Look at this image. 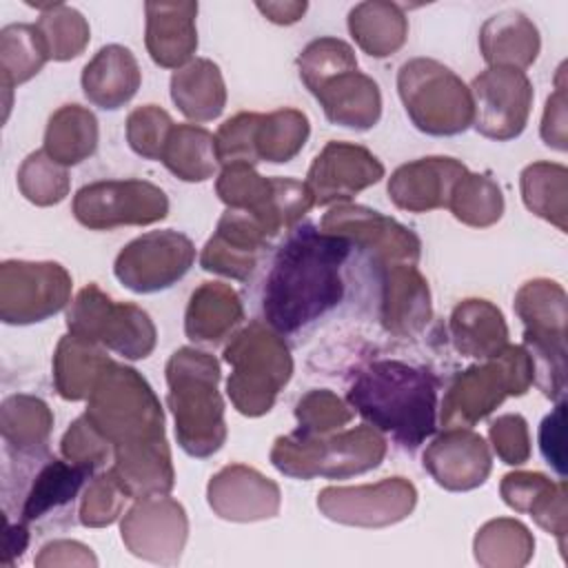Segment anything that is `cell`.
<instances>
[{"label":"cell","instance_id":"cell-34","mask_svg":"<svg viewBox=\"0 0 568 568\" xmlns=\"http://www.w3.org/2000/svg\"><path fill=\"white\" fill-rule=\"evenodd\" d=\"M348 31L364 53L388 58L404 47L408 38V18L395 2L368 0L348 11Z\"/></svg>","mask_w":568,"mask_h":568},{"label":"cell","instance_id":"cell-21","mask_svg":"<svg viewBox=\"0 0 568 568\" xmlns=\"http://www.w3.org/2000/svg\"><path fill=\"white\" fill-rule=\"evenodd\" d=\"M424 468L442 488L464 493L479 488L488 479L493 457L479 433L470 428H446L426 446Z\"/></svg>","mask_w":568,"mask_h":568},{"label":"cell","instance_id":"cell-36","mask_svg":"<svg viewBox=\"0 0 568 568\" xmlns=\"http://www.w3.org/2000/svg\"><path fill=\"white\" fill-rule=\"evenodd\" d=\"M95 468L84 464H73L69 459H49L36 475L24 504H22V524H31L73 501L82 484L93 475Z\"/></svg>","mask_w":568,"mask_h":568},{"label":"cell","instance_id":"cell-49","mask_svg":"<svg viewBox=\"0 0 568 568\" xmlns=\"http://www.w3.org/2000/svg\"><path fill=\"white\" fill-rule=\"evenodd\" d=\"M260 113L242 111L233 118H229L215 133V153L217 162L233 164V162H246L257 164L255 158V126H257Z\"/></svg>","mask_w":568,"mask_h":568},{"label":"cell","instance_id":"cell-44","mask_svg":"<svg viewBox=\"0 0 568 568\" xmlns=\"http://www.w3.org/2000/svg\"><path fill=\"white\" fill-rule=\"evenodd\" d=\"M40 9V18L36 22L38 33L47 47L49 60L67 62L71 58H78L91 38V29L87 18L62 2H49V4H36Z\"/></svg>","mask_w":568,"mask_h":568},{"label":"cell","instance_id":"cell-35","mask_svg":"<svg viewBox=\"0 0 568 568\" xmlns=\"http://www.w3.org/2000/svg\"><path fill=\"white\" fill-rule=\"evenodd\" d=\"M98 135L93 111L80 104H64L47 122L44 153L62 166H73L95 153Z\"/></svg>","mask_w":568,"mask_h":568},{"label":"cell","instance_id":"cell-47","mask_svg":"<svg viewBox=\"0 0 568 568\" xmlns=\"http://www.w3.org/2000/svg\"><path fill=\"white\" fill-rule=\"evenodd\" d=\"M126 499L129 495L118 484L111 470L95 475L80 499V524L87 528H102L113 524L122 515Z\"/></svg>","mask_w":568,"mask_h":568},{"label":"cell","instance_id":"cell-31","mask_svg":"<svg viewBox=\"0 0 568 568\" xmlns=\"http://www.w3.org/2000/svg\"><path fill=\"white\" fill-rule=\"evenodd\" d=\"M450 339L457 353L475 359H488L508 344L504 313L488 300H462L450 313Z\"/></svg>","mask_w":568,"mask_h":568},{"label":"cell","instance_id":"cell-53","mask_svg":"<svg viewBox=\"0 0 568 568\" xmlns=\"http://www.w3.org/2000/svg\"><path fill=\"white\" fill-rule=\"evenodd\" d=\"M552 486V479L546 477L544 473H532V470H517V473H508L504 475L501 484H499V493L501 499L508 508H513L515 513H528V508L532 506V501Z\"/></svg>","mask_w":568,"mask_h":568},{"label":"cell","instance_id":"cell-3","mask_svg":"<svg viewBox=\"0 0 568 568\" xmlns=\"http://www.w3.org/2000/svg\"><path fill=\"white\" fill-rule=\"evenodd\" d=\"M164 373L166 404L175 419L180 448L191 457H211L226 442L217 359L211 353L182 346L169 357Z\"/></svg>","mask_w":568,"mask_h":568},{"label":"cell","instance_id":"cell-4","mask_svg":"<svg viewBox=\"0 0 568 568\" xmlns=\"http://www.w3.org/2000/svg\"><path fill=\"white\" fill-rule=\"evenodd\" d=\"M224 362L231 366L226 395L246 417L266 415L293 375L288 346L275 328L260 320L231 337L224 346Z\"/></svg>","mask_w":568,"mask_h":568},{"label":"cell","instance_id":"cell-9","mask_svg":"<svg viewBox=\"0 0 568 568\" xmlns=\"http://www.w3.org/2000/svg\"><path fill=\"white\" fill-rule=\"evenodd\" d=\"M397 93L413 124L428 135H457L473 124V95L464 80L433 58L406 60Z\"/></svg>","mask_w":568,"mask_h":568},{"label":"cell","instance_id":"cell-38","mask_svg":"<svg viewBox=\"0 0 568 568\" xmlns=\"http://www.w3.org/2000/svg\"><path fill=\"white\" fill-rule=\"evenodd\" d=\"M160 162L184 182H204L217 169L215 135L197 124H175L166 138Z\"/></svg>","mask_w":568,"mask_h":568},{"label":"cell","instance_id":"cell-56","mask_svg":"<svg viewBox=\"0 0 568 568\" xmlns=\"http://www.w3.org/2000/svg\"><path fill=\"white\" fill-rule=\"evenodd\" d=\"M38 568H53V566H98L95 555L89 546L73 541V539H53L44 544L33 559Z\"/></svg>","mask_w":568,"mask_h":568},{"label":"cell","instance_id":"cell-12","mask_svg":"<svg viewBox=\"0 0 568 568\" xmlns=\"http://www.w3.org/2000/svg\"><path fill=\"white\" fill-rule=\"evenodd\" d=\"M166 213V193L146 180H100L73 195L75 220L93 231L144 226L164 220Z\"/></svg>","mask_w":568,"mask_h":568},{"label":"cell","instance_id":"cell-7","mask_svg":"<svg viewBox=\"0 0 568 568\" xmlns=\"http://www.w3.org/2000/svg\"><path fill=\"white\" fill-rule=\"evenodd\" d=\"M84 415L113 448L164 437V413L151 384L118 362L100 375Z\"/></svg>","mask_w":568,"mask_h":568},{"label":"cell","instance_id":"cell-22","mask_svg":"<svg viewBox=\"0 0 568 568\" xmlns=\"http://www.w3.org/2000/svg\"><path fill=\"white\" fill-rule=\"evenodd\" d=\"M268 244V233L253 215L226 209L202 248L200 266L224 277L248 280Z\"/></svg>","mask_w":568,"mask_h":568},{"label":"cell","instance_id":"cell-27","mask_svg":"<svg viewBox=\"0 0 568 568\" xmlns=\"http://www.w3.org/2000/svg\"><path fill=\"white\" fill-rule=\"evenodd\" d=\"M129 499L169 495L175 484L171 450L164 437L115 446L109 468Z\"/></svg>","mask_w":568,"mask_h":568},{"label":"cell","instance_id":"cell-55","mask_svg":"<svg viewBox=\"0 0 568 568\" xmlns=\"http://www.w3.org/2000/svg\"><path fill=\"white\" fill-rule=\"evenodd\" d=\"M564 415H566V404L564 399L557 402L555 410L544 417L539 426V448L544 459L557 470L559 477H566V446H564Z\"/></svg>","mask_w":568,"mask_h":568},{"label":"cell","instance_id":"cell-50","mask_svg":"<svg viewBox=\"0 0 568 568\" xmlns=\"http://www.w3.org/2000/svg\"><path fill=\"white\" fill-rule=\"evenodd\" d=\"M60 450L64 459L73 464H84L91 468H98L106 464V459L113 455L111 442L87 419V415H80L62 435Z\"/></svg>","mask_w":568,"mask_h":568},{"label":"cell","instance_id":"cell-6","mask_svg":"<svg viewBox=\"0 0 568 568\" xmlns=\"http://www.w3.org/2000/svg\"><path fill=\"white\" fill-rule=\"evenodd\" d=\"M515 313L524 324V348L532 362V384L548 399L566 393L568 297L559 282L537 277L515 293Z\"/></svg>","mask_w":568,"mask_h":568},{"label":"cell","instance_id":"cell-1","mask_svg":"<svg viewBox=\"0 0 568 568\" xmlns=\"http://www.w3.org/2000/svg\"><path fill=\"white\" fill-rule=\"evenodd\" d=\"M353 244L346 237L304 224L277 251L262 291L264 322L277 333H293L344 297L339 275Z\"/></svg>","mask_w":568,"mask_h":568},{"label":"cell","instance_id":"cell-10","mask_svg":"<svg viewBox=\"0 0 568 568\" xmlns=\"http://www.w3.org/2000/svg\"><path fill=\"white\" fill-rule=\"evenodd\" d=\"M215 193L226 209L253 215L271 240L293 229L315 206L306 182L264 178L246 162L224 164L215 182Z\"/></svg>","mask_w":568,"mask_h":568},{"label":"cell","instance_id":"cell-11","mask_svg":"<svg viewBox=\"0 0 568 568\" xmlns=\"http://www.w3.org/2000/svg\"><path fill=\"white\" fill-rule=\"evenodd\" d=\"M67 328L124 359L149 357L158 342L155 324L144 308L115 302L95 284L84 286L73 297L67 311Z\"/></svg>","mask_w":568,"mask_h":568},{"label":"cell","instance_id":"cell-8","mask_svg":"<svg viewBox=\"0 0 568 568\" xmlns=\"http://www.w3.org/2000/svg\"><path fill=\"white\" fill-rule=\"evenodd\" d=\"M532 384V362L524 346L506 344L484 364L455 375L442 399V426L470 428L488 417L506 397L524 395Z\"/></svg>","mask_w":568,"mask_h":568},{"label":"cell","instance_id":"cell-32","mask_svg":"<svg viewBox=\"0 0 568 568\" xmlns=\"http://www.w3.org/2000/svg\"><path fill=\"white\" fill-rule=\"evenodd\" d=\"M113 359L104 346L67 333L53 353V384L62 399H89L100 375Z\"/></svg>","mask_w":568,"mask_h":568},{"label":"cell","instance_id":"cell-2","mask_svg":"<svg viewBox=\"0 0 568 568\" xmlns=\"http://www.w3.org/2000/svg\"><path fill=\"white\" fill-rule=\"evenodd\" d=\"M348 404L399 446L417 448L437 426V379L428 368L397 359L366 364L353 379Z\"/></svg>","mask_w":568,"mask_h":568},{"label":"cell","instance_id":"cell-30","mask_svg":"<svg viewBox=\"0 0 568 568\" xmlns=\"http://www.w3.org/2000/svg\"><path fill=\"white\" fill-rule=\"evenodd\" d=\"M244 320L240 295L224 282L200 284L186 304L184 333L200 344H217Z\"/></svg>","mask_w":568,"mask_h":568},{"label":"cell","instance_id":"cell-24","mask_svg":"<svg viewBox=\"0 0 568 568\" xmlns=\"http://www.w3.org/2000/svg\"><path fill=\"white\" fill-rule=\"evenodd\" d=\"M468 169L446 155H430L406 162L388 178V197L393 204L408 213H426L448 206L455 182Z\"/></svg>","mask_w":568,"mask_h":568},{"label":"cell","instance_id":"cell-18","mask_svg":"<svg viewBox=\"0 0 568 568\" xmlns=\"http://www.w3.org/2000/svg\"><path fill=\"white\" fill-rule=\"evenodd\" d=\"M468 89L477 133L499 142L521 135L532 109V84L524 71L488 67Z\"/></svg>","mask_w":568,"mask_h":568},{"label":"cell","instance_id":"cell-17","mask_svg":"<svg viewBox=\"0 0 568 568\" xmlns=\"http://www.w3.org/2000/svg\"><path fill=\"white\" fill-rule=\"evenodd\" d=\"M120 535L131 555L173 566L189 537V517L184 506L169 495L142 497L122 515Z\"/></svg>","mask_w":568,"mask_h":568},{"label":"cell","instance_id":"cell-23","mask_svg":"<svg viewBox=\"0 0 568 568\" xmlns=\"http://www.w3.org/2000/svg\"><path fill=\"white\" fill-rule=\"evenodd\" d=\"M308 91L322 104L328 122L366 131L379 122L382 93L377 82L362 73L357 64L342 67L339 71L322 78Z\"/></svg>","mask_w":568,"mask_h":568},{"label":"cell","instance_id":"cell-14","mask_svg":"<svg viewBox=\"0 0 568 568\" xmlns=\"http://www.w3.org/2000/svg\"><path fill=\"white\" fill-rule=\"evenodd\" d=\"M417 504V488L406 477H386L377 484L326 486L317 495L320 513L337 524L386 528L404 521Z\"/></svg>","mask_w":568,"mask_h":568},{"label":"cell","instance_id":"cell-58","mask_svg":"<svg viewBox=\"0 0 568 568\" xmlns=\"http://www.w3.org/2000/svg\"><path fill=\"white\" fill-rule=\"evenodd\" d=\"M27 544H29V535H27V528H24V524L20 521V524H16V526H9V530H7V566L11 564V555H22V550L27 548Z\"/></svg>","mask_w":568,"mask_h":568},{"label":"cell","instance_id":"cell-33","mask_svg":"<svg viewBox=\"0 0 568 568\" xmlns=\"http://www.w3.org/2000/svg\"><path fill=\"white\" fill-rule=\"evenodd\" d=\"M171 100L193 122H211L226 106V84L220 67L209 58H195L171 75Z\"/></svg>","mask_w":568,"mask_h":568},{"label":"cell","instance_id":"cell-16","mask_svg":"<svg viewBox=\"0 0 568 568\" xmlns=\"http://www.w3.org/2000/svg\"><path fill=\"white\" fill-rule=\"evenodd\" d=\"M195 260L193 242L178 231H151L131 240L115 257V277L133 293H158L182 280Z\"/></svg>","mask_w":568,"mask_h":568},{"label":"cell","instance_id":"cell-48","mask_svg":"<svg viewBox=\"0 0 568 568\" xmlns=\"http://www.w3.org/2000/svg\"><path fill=\"white\" fill-rule=\"evenodd\" d=\"M173 126L175 124L164 109L158 104H144L133 109L126 118V142L133 153L146 160H160Z\"/></svg>","mask_w":568,"mask_h":568},{"label":"cell","instance_id":"cell-19","mask_svg":"<svg viewBox=\"0 0 568 568\" xmlns=\"http://www.w3.org/2000/svg\"><path fill=\"white\" fill-rule=\"evenodd\" d=\"M384 178V164L359 144L328 142L306 173V186L315 206L339 204Z\"/></svg>","mask_w":568,"mask_h":568},{"label":"cell","instance_id":"cell-52","mask_svg":"<svg viewBox=\"0 0 568 568\" xmlns=\"http://www.w3.org/2000/svg\"><path fill=\"white\" fill-rule=\"evenodd\" d=\"M535 524L539 528H544L546 532L555 535L559 539V548L564 550V539H566V530H568V517H566V481H552V486L548 490H544L532 506L528 508V513Z\"/></svg>","mask_w":568,"mask_h":568},{"label":"cell","instance_id":"cell-15","mask_svg":"<svg viewBox=\"0 0 568 568\" xmlns=\"http://www.w3.org/2000/svg\"><path fill=\"white\" fill-rule=\"evenodd\" d=\"M322 231L346 237L355 248L371 255L373 266L417 264L422 255L419 237L397 220L359 204H337L324 213Z\"/></svg>","mask_w":568,"mask_h":568},{"label":"cell","instance_id":"cell-13","mask_svg":"<svg viewBox=\"0 0 568 568\" xmlns=\"http://www.w3.org/2000/svg\"><path fill=\"white\" fill-rule=\"evenodd\" d=\"M71 275L58 262L4 260L0 264V320L36 324L69 304Z\"/></svg>","mask_w":568,"mask_h":568},{"label":"cell","instance_id":"cell-28","mask_svg":"<svg viewBox=\"0 0 568 568\" xmlns=\"http://www.w3.org/2000/svg\"><path fill=\"white\" fill-rule=\"evenodd\" d=\"M80 82L91 104L115 111L138 93L142 73L135 55L126 47L106 44L84 64Z\"/></svg>","mask_w":568,"mask_h":568},{"label":"cell","instance_id":"cell-20","mask_svg":"<svg viewBox=\"0 0 568 568\" xmlns=\"http://www.w3.org/2000/svg\"><path fill=\"white\" fill-rule=\"evenodd\" d=\"M206 501L220 519L248 524L273 519L280 513L282 493L260 470L244 464H229L209 479Z\"/></svg>","mask_w":568,"mask_h":568},{"label":"cell","instance_id":"cell-45","mask_svg":"<svg viewBox=\"0 0 568 568\" xmlns=\"http://www.w3.org/2000/svg\"><path fill=\"white\" fill-rule=\"evenodd\" d=\"M67 166L51 160L44 149L29 153L18 169V189L36 206H53L69 195Z\"/></svg>","mask_w":568,"mask_h":568},{"label":"cell","instance_id":"cell-43","mask_svg":"<svg viewBox=\"0 0 568 568\" xmlns=\"http://www.w3.org/2000/svg\"><path fill=\"white\" fill-rule=\"evenodd\" d=\"M448 209L462 224L486 229L504 215V195L490 175L466 171L450 191Z\"/></svg>","mask_w":568,"mask_h":568},{"label":"cell","instance_id":"cell-57","mask_svg":"<svg viewBox=\"0 0 568 568\" xmlns=\"http://www.w3.org/2000/svg\"><path fill=\"white\" fill-rule=\"evenodd\" d=\"M257 11H262V16L275 24H293L297 20H302V16L306 13L308 4L302 0H286V2H257L255 4Z\"/></svg>","mask_w":568,"mask_h":568},{"label":"cell","instance_id":"cell-26","mask_svg":"<svg viewBox=\"0 0 568 568\" xmlns=\"http://www.w3.org/2000/svg\"><path fill=\"white\" fill-rule=\"evenodd\" d=\"M144 42L151 60L164 69L191 62L197 49V2H146Z\"/></svg>","mask_w":568,"mask_h":568},{"label":"cell","instance_id":"cell-42","mask_svg":"<svg viewBox=\"0 0 568 568\" xmlns=\"http://www.w3.org/2000/svg\"><path fill=\"white\" fill-rule=\"evenodd\" d=\"M49 60L47 47L36 24H7L0 31V73L2 89L9 93L13 87L40 73Z\"/></svg>","mask_w":568,"mask_h":568},{"label":"cell","instance_id":"cell-29","mask_svg":"<svg viewBox=\"0 0 568 568\" xmlns=\"http://www.w3.org/2000/svg\"><path fill=\"white\" fill-rule=\"evenodd\" d=\"M541 49L537 24L517 9H506L490 16L479 29V51L488 67L524 71Z\"/></svg>","mask_w":568,"mask_h":568},{"label":"cell","instance_id":"cell-25","mask_svg":"<svg viewBox=\"0 0 568 568\" xmlns=\"http://www.w3.org/2000/svg\"><path fill=\"white\" fill-rule=\"evenodd\" d=\"M382 275V324L397 337L419 335L433 317L430 288L417 264H393Z\"/></svg>","mask_w":568,"mask_h":568},{"label":"cell","instance_id":"cell-39","mask_svg":"<svg viewBox=\"0 0 568 568\" xmlns=\"http://www.w3.org/2000/svg\"><path fill=\"white\" fill-rule=\"evenodd\" d=\"M521 200L530 213L568 231V171L557 162H532L519 175Z\"/></svg>","mask_w":568,"mask_h":568},{"label":"cell","instance_id":"cell-51","mask_svg":"<svg viewBox=\"0 0 568 568\" xmlns=\"http://www.w3.org/2000/svg\"><path fill=\"white\" fill-rule=\"evenodd\" d=\"M490 444L497 457L508 466H521L530 459V435L528 424L517 413H506L497 417L488 428Z\"/></svg>","mask_w":568,"mask_h":568},{"label":"cell","instance_id":"cell-54","mask_svg":"<svg viewBox=\"0 0 568 568\" xmlns=\"http://www.w3.org/2000/svg\"><path fill=\"white\" fill-rule=\"evenodd\" d=\"M539 135L546 146L555 151L568 149V133H566V87H564V64L557 71V87L555 93L548 95L544 106V118L539 126Z\"/></svg>","mask_w":568,"mask_h":568},{"label":"cell","instance_id":"cell-5","mask_svg":"<svg viewBox=\"0 0 568 568\" xmlns=\"http://www.w3.org/2000/svg\"><path fill=\"white\" fill-rule=\"evenodd\" d=\"M386 457V439L371 424L331 435H280L271 448V464L295 479H346L368 473Z\"/></svg>","mask_w":568,"mask_h":568},{"label":"cell","instance_id":"cell-40","mask_svg":"<svg viewBox=\"0 0 568 568\" xmlns=\"http://www.w3.org/2000/svg\"><path fill=\"white\" fill-rule=\"evenodd\" d=\"M475 561L486 568H521L532 559V532L513 517L486 521L473 541Z\"/></svg>","mask_w":568,"mask_h":568},{"label":"cell","instance_id":"cell-46","mask_svg":"<svg viewBox=\"0 0 568 568\" xmlns=\"http://www.w3.org/2000/svg\"><path fill=\"white\" fill-rule=\"evenodd\" d=\"M355 417L348 402L337 397L328 388H313L300 397L295 406V419L300 435H331L346 426Z\"/></svg>","mask_w":568,"mask_h":568},{"label":"cell","instance_id":"cell-41","mask_svg":"<svg viewBox=\"0 0 568 568\" xmlns=\"http://www.w3.org/2000/svg\"><path fill=\"white\" fill-rule=\"evenodd\" d=\"M308 133V118L297 109H277L271 113H260L255 126L257 162H291L304 149Z\"/></svg>","mask_w":568,"mask_h":568},{"label":"cell","instance_id":"cell-37","mask_svg":"<svg viewBox=\"0 0 568 568\" xmlns=\"http://www.w3.org/2000/svg\"><path fill=\"white\" fill-rule=\"evenodd\" d=\"M53 428V413L47 402L33 395H9L0 408V433L18 455L44 450Z\"/></svg>","mask_w":568,"mask_h":568}]
</instances>
